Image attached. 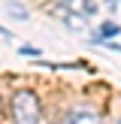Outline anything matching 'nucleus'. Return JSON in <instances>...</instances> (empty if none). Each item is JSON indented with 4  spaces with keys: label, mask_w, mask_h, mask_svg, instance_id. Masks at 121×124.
I'll list each match as a JSON object with an SVG mask.
<instances>
[{
    "label": "nucleus",
    "mask_w": 121,
    "mask_h": 124,
    "mask_svg": "<svg viewBox=\"0 0 121 124\" xmlns=\"http://www.w3.org/2000/svg\"><path fill=\"white\" fill-rule=\"evenodd\" d=\"M9 115H12V124H42V103L36 91L18 88L9 100Z\"/></svg>",
    "instance_id": "obj_1"
},
{
    "label": "nucleus",
    "mask_w": 121,
    "mask_h": 124,
    "mask_svg": "<svg viewBox=\"0 0 121 124\" xmlns=\"http://www.w3.org/2000/svg\"><path fill=\"white\" fill-rule=\"evenodd\" d=\"M54 12H70V15H79V18H94L100 9H97L94 0H58Z\"/></svg>",
    "instance_id": "obj_2"
},
{
    "label": "nucleus",
    "mask_w": 121,
    "mask_h": 124,
    "mask_svg": "<svg viewBox=\"0 0 121 124\" xmlns=\"http://www.w3.org/2000/svg\"><path fill=\"white\" fill-rule=\"evenodd\" d=\"M64 124H106V121H103L100 112H94V109H88V106H79V109H73L64 118Z\"/></svg>",
    "instance_id": "obj_3"
},
{
    "label": "nucleus",
    "mask_w": 121,
    "mask_h": 124,
    "mask_svg": "<svg viewBox=\"0 0 121 124\" xmlns=\"http://www.w3.org/2000/svg\"><path fill=\"white\" fill-rule=\"evenodd\" d=\"M118 33H121V27H118V24H115V21H106V24L100 27V33L94 36V42H109L112 36H118Z\"/></svg>",
    "instance_id": "obj_4"
},
{
    "label": "nucleus",
    "mask_w": 121,
    "mask_h": 124,
    "mask_svg": "<svg viewBox=\"0 0 121 124\" xmlns=\"http://www.w3.org/2000/svg\"><path fill=\"white\" fill-rule=\"evenodd\" d=\"M54 15H60V18H64V24H67V27H73V30H82L85 24H88V18H79V15H70V12H54Z\"/></svg>",
    "instance_id": "obj_5"
},
{
    "label": "nucleus",
    "mask_w": 121,
    "mask_h": 124,
    "mask_svg": "<svg viewBox=\"0 0 121 124\" xmlns=\"http://www.w3.org/2000/svg\"><path fill=\"white\" fill-rule=\"evenodd\" d=\"M6 12H9V15H15V18H27V12H24V9H21V6H18V3L6 6Z\"/></svg>",
    "instance_id": "obj_6"
},
{
    "label": "nucleus",
    "mask_w": 121,
    "mask_h": 124,
    "mask_svg": "<svg viewBox=\"0 0 121 124\" xmlns=\"http://www.w3.org/2000/svg\"><path fill=\"white\" fill-rule=\"evenodd\" d=\"M21 54H30L33 61H39V48H30V46H21Z\"/></svg>",
    "instance_id": "obj_7"
},
{
    "label": "nucleus",
    "mask_w": 121,
    "mask_h": 124,
    "mask_svg": "<svg viewBox=\"0 0 121 124\" xmlns=\"http://www.w3.org/2000/svg\"><path fill=\"white\" fill-rule=\"evenodd\" d=\"M0 33H3V36H9V33H6V27H0Z\"/></svg>",
    "instance_id": "obj_8"
},
{
    "label": "nucleus",
    "mask_w": 121,
    "mask_h": 124,
    "mask_svg": "<svg viewBox=\"0 0 121 124\" xmlns=\"http://www.w3.org/2000/svg\"><path fill=\"white\" fill-rule=\"evenodd\" d=\"M118 124H121V121H118Z\"/></svg>",
    "instance_id": "obj_9"
}]
</instances>
